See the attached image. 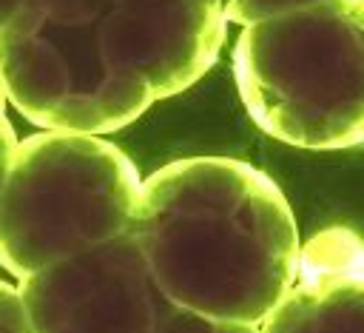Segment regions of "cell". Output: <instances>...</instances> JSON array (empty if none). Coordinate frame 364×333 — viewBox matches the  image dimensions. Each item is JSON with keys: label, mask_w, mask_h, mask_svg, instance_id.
Wrapping results in <instances>:
<instances>
[{"label": "cell", "mask_w": 364, "mask_h": 333, "mask_svg": "<svg viewBox=\"0 0 364 333\" xmlns=\"http://www.w3.org/2000/svg\"><path fill=\"white\" fill-rule=\"evenodd\" d=\"M159 293L259 327L296 279L299 228L279 185L233 157H188L142 179L131 219Z\"/></svg>", "instance_id": "1"}, {"label": "cell", "mask_w": 364, "mask_h": 333, "mask_svg": "<svg viewBox=\"0 0 364 333\" xmlns=\"http://www.w3.org/2000/svg\"><path fill=\"white\" fill-rule=\"evenodd\" d=\"M233 77L250 120L313 148L364 139V0H324L242 26Z\"/></svg>", "instance_id": "2"}, {"label": "cell", "mask_w": 364, "mask_h": 333, "mask_svg": "<svg viewBox=\"0 0 364 333\" xmlns=\"http://www.w3.org/2000/svg\"><path fill=\"white\" fill-rule=\"evenodd\" d=\"M142 176L97 134L17 139L0 188V268L17 282L131 228Z\"/></svg>", "instance_id": "3"}, {"label": "cell", "mask_w": 364, "mask_h": 333, "mask_svg": "<svg viewBox=\"0 0 364 333\" xmlns=\"http://www.w3.org/2000/svg\"><path fill=\"white\" fill-rule=\"evenodd\" d=\"M97 20L63 23L26 3L0 28L6 102L43 131L105 137L154 102L139 80L111 68Z\"/></svg>", "instance_id": "4"}, {"label": "cell", "mask_w": 364, "mask_h": 333, "mask_svg": "<svg viewBox=\"0 0 364 333\" xmlns=\"http://www.w3.org/2000/svg\"><path fill=\"white\" fill-rule=\"evenodd\" d=\"M34 333H151L171 310L131 231L17 282Z\"/></svg>", "instance_id": "5"}, {"label": "cell", "mask_w": 364, "mask_h": 333, "mask_svg": "<svg viewBox=\"0 0 364 333\" xmlns=\"http://www.w3.org/2000/svg\"><path fill=\"white\" fill-rule=\"evenodd\" d=\"M114 71L139 80L154 100L191 88L219 57V0H114L97 20Z\"/></svg>", "instance_id": "6"}, {"label": "cell", "mask_w": 364, "mask_h": 333, "mask_svg": "<svg viewBox=\"0 0 364 333\" xmlns=\"http://www.w3.org/2000/svg\"><path fill=\"white\" fill-rule=\"evenodd\" d=\"M259 333H364V239L324 228L299 248L296 279Z\"/></svg>", "instance_id": "7"}, {"label": "cell", "mask_w": 364, "mask_h": 333, "mask_svg": "<svg viewBox=\"0 0 364 333\" xmlns=\"http://www.w3.org/2000/svg\"><path fill=\"white\" fill-rule=\"evenodd\" d=\"M151 333H259V327L208 319V316H199V313H191V310L171 305V310L159 319V324Z\"/></svg>", "instance_id": "8"}, {"label": "cell", "mask_w": 364, "mask_h": 333, "mask_svg": "<svg viewBox=\"0 0 364 333\" xmlns=\"http://www.w3.org/2000/svg\"><path fill=\"white\" fill-rule=\"evenodd\" d=\"M316 3H324V0H222V11H225L228 23L247 26V23H256V20H264L273 14H284L293 9L316 6Z\"/></svg>", "instance_id": "9"}, {"label": "cell", "mask_w": 364, "mask_h": 333, "mask_svg": "<svg viewBox=\"0 0 364 333\" xmlns=\"http://www.w3.org/2000/svg\"><path fill=\"white\" fill-rule=\"evenodd\" d=\"M0 333H34L17 285L0 279Z\"/></svg>", "instance_id": "10"}, {"label": "cell", "mask_w": 364, "mask_h": 333, "mask_svg": "<svg viewBox=\"0 0 364 333\" xmlns=\"http://www.w3.org/2000/svg\"><path fill=\"white\" fill-rule=\"evenodd\" d=\"M14 145H17V137H14V128L6 117V91H3V83H0V188L6 182V171H9V162H11Z\"/></svg>", "instance_id": "11"}, {"label": "cell", "mask_w": 364, "mask_h": 333, "mask_svg": "<svg viewBox=\"0 0 364 333\" xmlns=\"http://www.w3.org/2000/svg\"><path fill=\"white\" fill-rule=\"evenodd\" d=\"M26 3H31V0H0V28H3Z\"/></svg>", "instance_id": "12"}]
</instances>
